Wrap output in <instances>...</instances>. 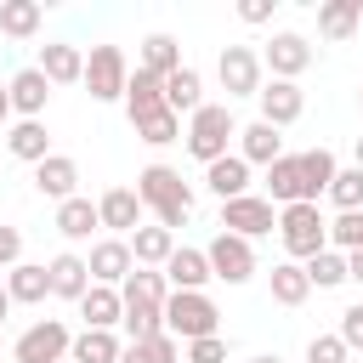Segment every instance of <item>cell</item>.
Masks as SVG:
<instances>
[{"label":"cell","mask_w":363,"mask_h":363,"mask_svg":"<svg viewBox=\"0 0 363 363\" xmlns=\"http://www.w3.org/2000/svg\"><path fill=\"white\" fill-rule=\"evenodd\" d=\"M119 363H182V340H176V335H153V340H125Z\"/></svg>","instance_id":"cell-36"},{"label":"cell","mask_w":363,"mask_h":363,"mask_svg":"<svg viewBox=\"0 0 363 363\" xmlns=\"http://www.w3.org/2000/svg\"><path fill=\"white\" fill-rule=\"evenodd\" d=\"M45 278H51V295H57V301H79V295L91 289V267H85V255H74V250L51 255V261H45Z\"/></svg>","instance_id":"cell-19"},{"label":"cell","mask_w":363,"mask_h":363,"mask_svg":"<svg viewBox=\"0 0 363 363\" xmlns=\"http://www.w3.org/2000/svg\"><path fill=\"white\" fill-rule=\"evenodd\" d=\"M233 136H238V119H233L227 102H204V108L187 119V130H182V142H187V153H193L199 164H216L221 153H233V147H227Z\"/></svg>","instance_id":"cell-3"},{"label":"cell","mask_w":363,"mask_h":363,"mask_svg":"<svg viewBox=\"0 0 363 363\" xmlns=\"http://www.w3.org/2000/svg\"><path fill=\"white\" fill-rule=\"evenodd\" d=\"M6 147H11V159H23V164H40V159H51L45 119H17V125L6 130Z\"/></svg>","instance_id":"cell-27"},{"label":"cell","mask_w":363,"mask_h":363,"mask_svg":"<svg viewBox=\"0 0 363 363\" xmlns=\"http://www.w3.org/2000/svg\"><path fill=\"white\" fill-rule=\"evenodd\" d=\"M119 352H125V340L113 329H79L68 346V363H119Z\"/></svg>","instance_id":"cell-30"},{"label":"cell","mask_w":363,"mask_h":363,"mask_svg":"<svg viewBox=\"0 0 363 363\" xmlns=\"http://www.w3.org/2000/svg\"><path fill=\"white\" fill-rule=\"evenodd\" d=\"M216 79H221V91H227V102H233V96H255V91L267 85V68H261V57H255L250 45H221Z\"/></svg>","instance_id":"cell-10"},{"label":"cell","mask_w":363,"mask_h":363,"mask_svg":"<svg viewBox=\"0 0 363 363\" xmlns=\"http://www.w3.org/2000/svg\"><path fill=\"white\" fill-rule=\"evenodd\" d=\"M164 108H170L176 119H182V113L193 119V113L204 108V74H199L193 62H182L176 74H164Z\"/></svg>","instance_id":"cell-17"},{"label":"cell","mask_w":363,"mask_h":363,"mask_svg":"<svg viewBox=\"0 0 363 363\" xmlns=\"http://www.w3.org/2000/svg\"><path fill=\"white\" fill-rule=\"evenodd\" d=\"M164 295H170L164 272L130 267V278L119 284V301H125L119 329H125V340H153V335H164Z\"/></svg>","instance_id":"cell-1"},{"label":"cell","mask_w":363,"mask_h":363,"mask_svg":"<svg viewBox=\"0 0 363 363\" xmlns=\"http://www.w3.org/2000/svg\"><path fill=\"white\" fill-rule=\"evenodd\" d=\"M204 261H210V278H221V284H233V289L255 278V244L238 238V233H216V238L204 244Z\"/></svg>","instance_id":"cell-8"},{"label":"cell","mask_w":363,"mask_h":363,"mask_svg":"<svg viewBox=\"0 0 363 363\" xmlns=\"http://www.w3.org/2000/svg\"><path fill=\"white\" fill-rule=\"evenodd\" d=\"M278 227V210L261 199V193H244V199H227L221 204V233H238V238H261V233H272Z\"/></svg>","instance_id":"cell-11"},{"label":"cell","mask_w":363,"mask_h":363,"mask_svg":"<svg viewBox=\"0 0 363 363\" xmlns=\"http://www.w3.org/2000/svg\"><path fill=\"white\" fill-rule=\"evenodd\" d=\"M335 170H340V164H335V153H329V147H306V153H301V199H306V204H318V199L329 193Z\"/></svg>","instance_id":"cell-28"},{"label":"cell","mask_w":363,"mask_h":363,"mask_svg":"<svg viewBox=\"0 0 363 363\" xmlns=\"http://www.w3.org/2000/svg\"><path fill=\"white\" fill-rule=\"evenodd\" d=\"M6 91H11V113H17V119H40L45 102H51V79H45L40 68H17V74L6 79Z\"/></svg>","instance_id":"cell-16"},{"label":"cell","mask_w":363,"mask_h":363,"mask_svg":"<svg viewBox=\"0 0 363 363\" xmlns=\"http://www.w3.org/2000/svg\"><path fill=\"white\" fill-rule=\"evenodd\" d=\"M125 244H130V261H136V267H153V272H159V267L170 261V250H176V233H164V227L153 221V227H136Z\"/></svg>","instance_id":"cell-29"},{"label":"cell","mask_w":363,"mask_h":363,"mask_svg":"<svg viewBox=\"0 0 363 363\" xmlns=\"http://www.w3.org/2000/svg\"><path fill=\"white\" fill-rule=\"evenodd\" d=\"M187 363H227V340H221V335L187 340Z\"/></svg>","instance_id":"cell-42"},{"label":"cell","mask_w":363,"mask_h":363,"mask_svg":"<svg viewBox=\"0 0 363 363\" xmlns=\"http://www.w3.org/2000/svg\"><path fill=\"white\" fill-rule=\"evenodd\" d=\"M136 125V136L147 142V147H170V142H182V119L170 113V108H153V113H142V119H130Z\"/></svg>","instance_id":"cell-37"},{"label":"cell","mask_w":363,"mask_h":363,"mask_svg":"<svg viewBox=\"0 0 363 363\" xmlns=\"http://www.w3.org/2000/svg\"><path fill=\"white\" fill-rule=\"evenodd\" d=\"M352 352H346V340L340 335H312L306 340V363H346Z\"/></svg>","instance_id":"cell-41"},{"label":"cell","mask_w":363,"mask_h":363,"mask_svg":"<svg viewBox=\"0 0 363 363\" xmlns=\"http://www.w3.org/2000/svg\"><path fill=\"white\" fill-rule=\"evenodd\" d=\"M216 301L204 295V289H170L164 295V335H176L182 346L187 340H204V335H221L216 329Z\"/></svg>","instance_id":"cell-4"},{"label":"cell","mask_w":363,"mask_h":363,"mask_svg":"<svg viewBox=\"0 0 363 363\" xmlns=\"http://www.w3.org/2000/svg\"><path fill=\"white\" fill-rule=\"evenodd\" d=\"M301 272H306L312 289H340L346 284V255L340 250H318L312 261H301Z\"/></svg>","instance_id":"cell-38"},{"label":"cell","mask_w":363,"mask_h":363,"mask_svg":"<svg viewBox=\"0 0 363 363\" xmlns=\"http://www.w3.org/2000/svg\"><path fill=\"white\" fill-rule=\"evenodd\" d=\"M204 187L227 204V199H244L250 193V164L238 159V153H221L216 164H204Z\"/></svg>","instance_id":"cell-23"},{"label":"cell","mask_w":363,"mask_h":363,"mask_svg":"<svg viewBox=\"0 0 363 363\" xmlns=\"http://www.w3.org/2000/svg\"><path fill=\"white\" fill-rule=\"evenodd\" d=\"M34 187L45 193V199H74V187H79V164L68 159V153H51V159H40L34 164Z\"/></svg>","instance_id":"cell-22"},{"label":"cell","mask_w":363,"mask_h":363,"mask_svg":"<svg viewBox=\"0 0 363 363\" xmlns=\"http://www.w3.org/2000/svg\"><path fill=\"white\" fill-rule=\"evenodd\" d=\"M136 68H147V74H159V79L176 74V68H182V45H176V34H164V28L147 34V40L136 45Z\"/></svg>","instance_id":"cell-31"},{"label":"cell","mask_w":363,"mask_h":363,"mask_svg":"<svg viewBox=\"0 0 363 363\" xmlns=\"http://www.w3.org/2000/svg\"><path fill=\"white\" fill-rule=\"evenodd\" d=\"M335 335L346 340V352H363V301L340 312V329H335Z\"/></svg>","instance_id":"cell-43"},{"label":"cell","mask_w":363,"mask_h":363,"mask_svg":"<svg viewBox=\"0 0 363 363\" xmlns=\"http://www.w3.org/2000/svg\"><path fill=\"white\" fill-rule=\"evenodd\" d=\"M267 204L284 210V204H306L301 199V153H278L267 164Z\"/></svg>","instance_id":"cell-20"},{"label":"cell","mask_w":363,"mask_h":363,"mask_svg":"<svg viewBox=\"0 0 363 363\" xmlns=\"http://www.w3.org/2000/svg\"><path fill=\"white\" fill-rule=\"evenodd\" d=\"M11 318V295H6V284H0V323Z\"/></svg>","instance_id":"cell-48"},{"label":"cell","mask_w":363,"mask_h":363,"mask_svg":"<svg viewBox=\"0 0 363 363\" xmlns=\"http://www.w3.org/2000/svg\"><path fill=\"white\" fill-rule=\"evenodd\" d=\"M136 199H142V210H153V221H159L164 233L187 227V216H193V187L182 182L176 164H147V170L136 176Z\"/></svg>","instance_id":"cell-2"},{"label":"cell","mask_w":363,"mask_h":363,"mask_svg":"<svg viewBox=\"0 0 363 363\" xmlns=\"http://www.w3.org/2000/svg\"><path fill=\"white\" fill-rule=\"evenodd\" d=\"M34 68H40L51 85H79V79H85V51H79V45H68V40H45Z\"/></svg>","instance_id":"cell-15"},{"label":"cell","mask_w":363,"mask_h":363,"mask_svg":"<svg viewBox=\"0 0 363 363\" xmlns=\"http://www.w3.org/2000/svg\"><path fill=\"white\" fill-rule=\"evenodd\" d=\"M250 363H284V357H278V352H261V357H250Z\"/></svg>","instance_id":"cell-49"},{"label":"cell","mask_w":363,"mask_h":363,"mask_svg":"<svg viewBox=\"0 0 363 363\" xmlns=\"http://www.w3.org/2000/svg\"><path fill=\"white\" fill-rule=\"evenodd\" d=\"M352 164H357V170H363V136H357V147H352Z\"/></svg>","instance_id":"cell-50"},{"label":"cell","mask_w":363,"mask_h":363,"mask_svg":"<svg viewBox=\"0 0 363 363\" xmlns=\"http://www.w3.org/2000/svg\"><path fill=\"white\" fill-rule=\"evenodd\" d=\"M346 284H363V250H357V255H346Z\"/></svg>","instance_id":"cell-46"},{"label":"cell","mask_w":363,"mask_h":363,"mask_svg":"<svg viewBox=\"0 0 363 363\" xmlns=\"http://www.w3.org/2000/svg\"><path fill=\"white\" fill-rule=\"evenodd\" d=\"M85 267H91V284H108V289H119L125 278H130V244L125 238H96L91 244V255H85Z\"/></svg>","instance_id":"cell-14"},{"label":"cell","mask_w":363,"mask_h":363,"mask_svg":"<svg viewBox=\"0 0 363 363\" xmlns=\"http://www.w3.org/2000/svg\"><path fill=\"white\" fill-rule=\"evenodd\" d=\"M278 238L289 250V261H312L318 250H329V221L318 204H284L278 210Z\"/></svg>","instance_id":"cell-5"},{"label":"cell","mask_w":363,"mask_h":363,"mask_svg":"<svg viewBox=\"0 0 363 363\" xmlns=\"http://www.w3.org/2000/svg\"><path fill=\"white\" fill-rule=\"evenodd\" d=\"M357 23H363V17H357V0H323V6H318V34H323V40H352Z\"/></svg>","instance_id":"cell-35"},{"label":"cell","mask_w":363,"mask_h":363,"mask_svg":"<svg viewBox=\"0 0 363 363\" xmlns=\"http://www.w3.org/2000/svg\"><path fill=\"white\" fill-rule=\"evenodd\" d=\"M125 79H130V62H125V51L119 45H91V57H85V91H91V102H119L125 96Z\"/></svg>","instance_id":"cell-7"},{"label":"cell","mask_w":363,"mask_h":363,"mask_svg":"<svg viewBox=\"0 0 363 363\" xmlns=\"http://www.w3.org/2000/svg\"><path fill=\"white\" fill-rule=\"evenodd\" d=\"M74 306H79L85 329H119V318H125V301H119V289H108V284H91Z\"/></svg>","instance_id":"cell-24"},{"label":"cell","mask_w":363,"mask_h":363,"mask_svg":"<svg viewBox=\"0 0 363 363\" xmlns=\"http://www.w3.org/2000/svg\"><path fill=\"white\" fill-rule=\"evenodd\" d=\"M6 295H11V306H40V301L51 295L45 267H40V261H17V267L6 272Z\"/></svg>","instance_id":"cell-25"},{"label":"cell","mask_w":363,"mask_h":363,"mask_svg":"<svg viewBox=\"0 0 363 363\" xmlns=\"http://www.w3.org/2000/svg\"><path fill=\"white\" fill-rule=\"evenodd\" d=\"M335 210H363V170L357 164H346V170H335V182H329V193H323Z\"/></svg>","instance_id":"cell-39"},{"label":"cell","mask_w":363,"mask_h":363,"mask_svg":"<svg viewBox=\"0 0 363 363\" xmlns=\"http://www.w3.org/2000/svg\"><path fill=\"white\" fill-rule=\"evenodd\" d=\"M233 153H238V159H244L250 170H255V164L267 170V164H272V159L284 153V136H278V130H272L267 119H250V125H238V147H233Z\"/></svg>","instance_id":"cell-18"},{"label":"cell","mask_w":363,"mask_h":363,"mask_svg":"<svg viewBox=\"0 0 363 363\" xmlns=\"http://www.w3.org/2000/svg\"><path fill=\"white\" fill-rule=\"evenodd\" d=\"M17 261H23V233H17V227H6V221H0V267H6V272H11V267H17Z\"/></svg>","instance_id":"cell-44"},{"label":"cell","mask_w":363,"mask_h":363,"mask_svg":"<svg viewBox=\"0 0 363 363\" xmlns=\"http://www.w3.org/2000/svg\"><path fill=\"white\" fill-rule=\"evenodd\" d=\"M40 23H45L40 0H0V34L6 40H34Z\"/></svg>","instance_id":"cell-33"},{"label":"cell","mask_w":363,"mask_h":363,"mask_svg":"<svg viewBox=\"0 0 363 363\" xmlns=\"http://www.w3.org/2000/svg\"><path fill=\"white\" fill-rule=\"evenodd\" d=\"M11 119V91H6V79H0V125Z\"/></svg>","instance_id":"cell-47"},{"label":"cell","mask_w":363,"mask_h":363,"mask_svg":"<svg viewBox=\"0 0 363 363\" xmlns=\"http://www.w3.org/2000/svg\"><path fill=\"white\" fill-rule=\"evenodd\" d=\"M159 272H164L170 289H204V284H210V261H204V250H193V244H176Z\"/></svg>","instance_id":"cell-21"},{"label":"cell","mask_w":363,"mask_h":363,"mask_svg":"<svg viewBox=\"0 0 363 363\" xmlns=\"http://www.w3.org/2000/svg\"><path fill=\"white\" fill-rule=\"evenodd\" d=\"M96 227H102V221H96V204H91V199H79V193H74V199H62V204H57V233H62L68 244L91 238Z\"/></svg>","instance_id":"cell-32"},{"label":"cell","mask_w":363,"mask_h":363,"mask_svg":"<svg viewBox=\"0 0 363 363\" xmlns=\"http://www.w3.org/2000/svg\"><path fill=\"white\" fill-rule=\"evenodd\" d=\"M142 199H136V187H108L102 199H96V221L108 227V238H130L136 227H142Z\"/></svg>","instance_id":"cell-13"},{"label":"cell","mask_w":363,"mask_h":363,"mask_svg":"<svg viewBox=\"0 0 363 363\" xmlns=\"http://www.w3.org/2000/svg\"><path fill=\"white\" fill-rule=\"evenodd\" d=\"M255 57H261V68H267L272 79H301V74L312 68V57H318V51H312V40H306V34L278 28V34H272V40H267Z\"/></svg>","instance_id":"cell-9"},{"label":"cell","mask_w":363,"mask_h":363,"mask_svg":"<svg viewBox=\"0 0 363 363\" xmlns=\"http://www.w3.org/2000/svg\"><path fill=\"white\" fill-rule=\"evenodd\" d=\"M329 250H340V255H357L363 250V210H340L329 221Z\"/></svg>","instance_id":"cell-40"},{"label":"cell","mask_w":363,"mask_h":363,"mask_svg":"<svg viewBox=\"0 0 363 363\" xmlns=\"http://www.w3.org/2000/svg\"><path fill=\"white\" fill-rule=\"evenodd\" d=\"M267 289H272V301H278V306H301V301L312 295V284H306L301 261H278V267L267 272Z\"/></svg>","instance_id":"cell-34"},{"label":"cell","mask_w":363,"mask_h":363,"mask_svg":"<svg viewBox=\"0 0 363 363\" xmlns=\"http://www.w3.org/2000/svg\"><path fill=\"white\" fill-rule=\"evenodd\" d=\"M238 17L255 28V23H267V17H272V0H244V6H238Z\"/></svg>","instance_id":"cell-45"},{"label":"cell","mask_w":363,"mask_h":363,"mask_svg":"<svg viewBox=\"0 0 363 363\" xmlns=\"http://www.w3.org/2000/svg\"><path fill=\"white\" fill-rule=\"evenodd\" d=\"M255 102H261V119H267L272 130H284V125H295V119L306 113V91H301L295 79H267V85L255 91Z\"/></svg>","instance_id":"cell-12"},{"label":"cell","mask_w":363,"mask_h":363,"mask_svg":"<svg viewBox=\"0 0 363 363\" xmlns=\"http://www.w3.org/2000/svg\"><path fill=\"white\" fill-rule=\"evenodd\" d=\"M125 113L130 119H142V113H153V108H164V79L159 74H147V68H130V79H125Z\"/></svg>","instance_id":"cell-26"},{"label":"cell","mask_w":363,"mask_h":363,"mask_svg":"<svg viewBox=\"0 0 363 363\" xmlns=\"http://www.w3.org/2000/svg\"><path fill=\"white\" fill-rule=\"evenodd\" d=\"M357 17H363V0H357Z\"/></svg>","instance_id":"cell-51"},{"label":"cell","mask_w":363,"mask_h":363,"mask_svg":"<svg viewBox=\"0 0 363 363\" xmlns=\"http://www.w3.org/2000/svg\"><path fill=\"white\" fill-rule=\"evenodd\" d=\"M68 346H74L68 323L62 318H40L11 340V363H68Z\"/></svg>","instance_id":"cell-6"}]
</instances>
